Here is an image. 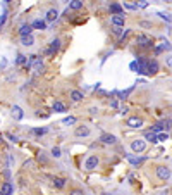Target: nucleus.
I'll return each mask as SVG.
<instances>
[{
    "label": "nucleus",
    "mask_w": 172,
    "mask_h": 195,
    "mask_svg": "<svg viewBox=\"0 0 172 195\" xmlns=\"http://www.w3.org/2000/svg\"><path fill=\"white\" fill-rule=\"evenodd\" d=\"M148 72H150V74L158 72V62L157 61H148Z\"/></svg>",
    "instance_id": "obj_15"
},
{
    "label": "nucleus",
    "mask_w": 172,
    "mask_h": 195,
    "mask_svg": "<svg viewBox=\"0 0 172 195\" xmlns=\"http://www.w3.org/2000/svg\"><path fill=\"white\" fill-rule=\"evenodd\" d=\"M126 124H127L129 128H141L143 126V117H140V116H131V117H127Z\"/></svg>",
    "instance_id": "obj_6"
},
{
    "label": "nucleus",
    "mask_w": 172,
    "mask_h": 195,
    "mask_svg": "<svg viewBox=\"0 0 172 195\" xmlns=\"http://www.w3.org/2000/svg\"><path fill=\"white\" fill-rule=\"evenodd\" d=\"M100 140L103 142V144H107V145H114L115 142H117L115 135H110V133H103V135L100 136Z\"/></svg>",
    "instance_id": "obj_9"
},
{
    "label": "nucleus",
    "mask_w": 172,
    "mask_h": 195,
    "mask_svg": "<svg viewBox=\"0 0 172 195\" xmlns=\"http://www.w3.org/2000/svg\"><path fill=\"white\" fill-rule=\"evenodd\" d=\"M117 105H119V104H117V100L114 99V100H112V102H110V107H114V109H117Z\"/></svg>",
    "instance_id": "obj_35"
},
{
    "label": "nucleus",
    "mask_w": 172,
    "mask_h": 195,
    "mask_svg": "<svg viewBox=\"0 0 172 195\" xmlns=\"http://www.w3.org/2000/svg\"><path fill=\"white\" fill-rule=\"evenodd\" d=\"M109 10H110L114 16H119V14H122V5L121 4H110V5H109Z\"/></svg>",
    "instance_id": "obj_12"
},
{
    "label": "nucleus",
    "mask_w": 172,
    "mask_h": 195,
    "mask_svg": "<svg viewBox=\"0 0 172 195\" xmlns=\"http://www.w3.org/2000/svg\"><path fill=\"white\" fill-rule=\"evenodd\" d=\"M136 43H138V47H141V49H150V47H153V40L148 35H138V36H136Z\"/></svg>",
    "instance_id": "obj_3"
},
{
    "label": "nucleus",
    "mask_w": 172,
    "mask_h": 195,
    "mask_svg": "<svg viewBox=\"0 0 172 195\" xmlns=\"http://www.w3.org/2000/svg\"><path fill=\"white\" fill-rule=\"evenodd\" d=\"M64 123H65V124H74V123H76V117H72V116L64 117Z\"/></svg>",
    "instance_id": "obj_28"
},
{
    "label": "nucleus",
    "mask_w": 172,
    "mask_h": 195,
    "mask_svg": "<svg viewBox=\"0 0 172 195\" xmlns=\"http://www.w3.org/2000/svg\"><path fill=\"white\" fill-rule=\"evenodd\" d=\"M53 111L55 112H65V104H62L60 100H55L53 102Z\"/></svg>",
    "instance_id": "obj_18"
},
{
    "label": "nucleus",
    "mask_w": 172,
    "mask_h": 195,
    "mask_svg": "<svg viewBox=\"0 0 172 195\" xmlns=\"http://www.w3.org/2000/svg\"><path fill=\"white\" fill-rule=\"evenodd\" d=\"M53 186H55L57 190H62V188L65 186V180H64V178H57V176H55V178H53Z\"/></svg>",
    "instance_id": "obj_16"
},
{
    "label": "nucleus",
    "mask_w": 172,
    "mask_h": 195,
    "mask_svg": "<svg viewBox=\"0 0 172 195\" xmlns=\"http://www.w3.org/2000/svg\"><path fill=\"white\" fill-rule=\"evenodd\" d=\"M145 149H146L145 140H132L131 142V150L134 154H141V152H145Z\"/></svg>",
    "instance_id": "obj_5"
},
{
    "label": "nucleus",
    "mask_w": 172,
    "mask_h": 195,
    "mask_svg": "<svg viewBox=\"0 0 172 195\" xmlns=\"http://www.w3.org/2000/svg\"><path fill=\"white\" fill-rule=\"evenodd\" d=\"M131 69H132V71H140V67H138V62H131Z\"/></svg>",
    "instance_id": "obj_33"
},
{
    "label": "nucleus",
    "mask_w": 172,
    "mask_h": 195,
    "mask_svg": "<svg viewBox=\"0 0 172 195\" xmlns=\"http://www.w3.org/2000/svg\"><path fill=\"white\" fill-rule=\"evenodd\" d=\"M71 99H72V102H81L83 99H84V95H83V92H79V90H72Z\"/></svg>",
    "instance_id": "obj_13"
},
{
    "label": "nucleus",
    "mask_w": 172,
    "mask_h": 195,
    "mask_svg": "<svg viewBox=\"0 0 172 195\" xmlns=\"http://www.w3.org/2000/svg\"><path fill=\"white\" fill-rule=\"evenodd\" d=\"M90 133H91V130H90V126H78L76 130H74V135L76 136H90Z\"/></svg>",
    "instance_id": "obj_7"
},
{
    "label": "nucleus",
    "mask_w": 172,
    "mask_h": 195,
    "mask_svg": "<svg viewBox=\"0 0 172 195\" xmlns=\"http://www.w3.org/2000/svg\"><path fill=\"white\" fill-rule=\"evenodd\" d=\"M35 30H47V22L43 19H36V21H33V24H31Z\"/></svg>",
    "instance_id": "obj_14"
},
{
    "label": "nucleus",
    "mask_w": 172,
    "mask_h": 195,
    "mask_svg": "<svg viewBox=\"0 0 172 195\" xmlns=\"http://www.w3.org/2000/svg\"><path fill=\"white\" fill-rule=\"evenodd\" d=\"M12 112H16V119H22V117H24V114H22V111H21V107H17V105H14Z\"/></svg>",
    "instance_id": "obj_23"
},
{
    "label": "nucleus",
    "mask_w": 172,
    "mask_h": 195,
    "mask_svg": "<svg viewBox=\"0 0 172 195\" xmlns=\"http://www.w3.org/2000/svg\"><path fill=\"white\" fill-rule=\"evenodd\" d=\"M145 138H146L148 142H152V144H157V142H158L157 135H155V133H152V131H146V133H145Z\"/></svg>",
    "instance_id": "obj_19"
},
{
    "label": "nucleus",
    "mask_w": 172,
    "mask_h": 195,
    "mask_svg": "<svg viewBox=\"0 0 172 195\" xmlns=\"http://www.w3.org/2000/svg\"><path fill=\"white\" fill-rule=\"evenodd\" d=\"M83 7V2H79V0H72L71 4H69V9L72 10H78V9H81Z\"/></svg>",
    "instance_id": "obj_21"
},
{
    "label": "nucleus",
    "mask_w": 172,
    "mask_h": 195,
    "mask_svg": "<svg viewBox=\"0 0 172 195\" xmlns=\"http://www.w3.org/2000/svg\"><path fill=\"white\" fill-rule=\"evenodd\" d=\"M162 130H163L162 123H157V124H153V126H152V133H155V135H160Z\"/></svg>",
    "instance_id": "obj_22"
},
{
    "label": "nucleus",
    "mask_w": 172,
    "mask_h": 195,
    "mask_svg": "<svg viewBox=\"0 0 172 195\" xmlns=\"http://www.w3.org/2000/svg\"><path fill=\"white\" fill-rule=\"evenodd\" d=\"M112 24L117 26V28H121V26L126 24V17H124L122 14H119V16H112Z\"/></svg>",
    "instance_id": "obj_10"
},
{
    "label": "nucleus",
    "mask_w": 172,
    "mask_h": 195,
    "mask_svg": "<svg viewBox=\"0 0 172 195\" xmlns=\"http://www.w3.org/2000/svg\"><path fill=\"white\" fill-rule=\"evenodd\" d=\"M119 111H121V114H127V107H126V105H122Z\"/></svg>",
    "instance_id": "obj_36"
},
{
    "label": "nucleus",
    "mask_w": 172,
    "mask_h": 195,
    "mask_svg": "<svg viewBox=\"0 0 172 195\" xmlns=\"http://www.w3.org/2000/svg\"><path fill=\"white\" fill-rule=\"evenodd\" d=\"M171 175H172V171L169 166H157L155 167V178L158 181H167L171 178Z\"/></svg>",
    "instance_id": "obj_1"
},
{
    "label": "nucleus",
    "mask_w": 172,
    "mask_h": 195,
    "mask_svg": "<svg viewBox=\"0 0 172 195\" xmlns=\"http://www.w3.org/2000/svg\"><path fill=\"white\" fill-rule=\"evenodd\" d=\"M158 16H160L162 19H165L167 22H171V16H169V14H165V12H158Z\"/></svg>",
    "instance_id": "obj_31"
},
{
    "label": "nucleus",
    "mask_w": 172,
    "mask_h": 195,
    "mask_svg": "<svg viewBox=\"0 0 172 195\" xmlns=\"http://www.w3.org/2000/svg\"><path fill=\"white\" fill-rule=\"evenodd\" d=\"M7 136H9V138H10V140H12V142H16V140H17V138H16V136H14V135H7Z\"/></svg>",
    "instance_id": "obj_38"
},
{
    "label": "nucleus",
    "mask_w": 172,
    "mask_h": 195,
    "mask_svg": "<svg viewBox=\"0 0 172 195\" xmlns=\"http://www.w3.org/2000/svg\"><path fill=\"white\" fill-rule=\"evenodd\" d=\"M60 50V40L59 38H53L50 41V45L43 50V55H47V57H52V55H55L57 52Z\"/></svg>",
    "instance_id": "obj_2"
},
{
    "label": "nucleus",
    "mask_w": 172,
    "mask_h": 195,
    "mask_svg": "<svg viewBox=\"0 0 172 195\" xmlns=\"http://www.w3.org/2000/svg\"><path fill=\"white\" fill-rule=\"evenodd\" d=\"M57 16H59V12H57L55 9H50L48 12H47V21H55Z\"/></svg>",
    "instance_id": "obj_20"
},
{
    "label": "nucleus",
    "mask_w": 172,
    "mask_h": 195,
    "mask_svg": "<svg viewBox=\"0 0 172 195\" xmlns=\"http://www.w3.org/2000/svg\"><path fill=\"white\" fill-rule=\"evenodd\" d=\"M24 62H26V57H24V55H17V61H16V64H17V66H22Z\"/></svg>",
    "instance_id": "obj_29"
},
{
    "label": "nucleus",
    "mask_w": 172,
    "mask_h": 195,
    "mask_svg": "<svg viewBox=\"0 0 172 195\" xmlns=\"http://www.w3.org/2000/svg\"><path fill=\"white\" fill-rule=\"evenodd\" d=\"M69 195H84V192H83L81 188H72L71 192H69Z\"/></svg>",
    "instance_id": "obj_27"
},
{
    "label": "nucleus",
    "mask_w": 172,
    "mask_h": 195,
    "mask_svg": "<svg viewBox=\"0 0 172 195\" xmlns=\"http://www.w3.org/2000/svg\"><path fill=\"white\" fill-rule=\"evenodd\" d=\"M52 155H53V157H60V149H59V147H53V149H52V152H50Z\"/></svg>",
    "instance_id": "obj_26"
},
{
    "label": "nucleus",
    "mask_w": 172,
    "mask_h": 195,
    "mask_svg": "<svg viewBox=\"0 0 172 195\" xmlns=\"http://www.w3.org/2000/svg\"><path fill=\"white\" fill-rule=\"evenodd\" d=\"M112 31H114V35H117V36H121V38H122V35H124L122 30H121V28H117V26H114V30H112Z\"/></svg>",
    "instance_id": "obj_30"
},
{
    "label": "nucleus",
    "mask_w": 172,
    "mask_h": 195,
    "mask_svg": "<svg viewBox=\"0 0 172 195\" xmlns=\"http://www.w3.org/2000/svg\"><path fill=\"white\" fill-rule=\"evenodd\" d=\"M157 138H158V142H165L169 136H167V133H160V135H157Z\"/></svg>",
    "instance_id": "obj_32"
},
{
    "label": "nucleus",
    "mask_w": 172,
    "mask_h": 195,
    "mask_svg": "<svg viewBox=\"0 0 172 195\" xmlns=\"http://www.w3.org/2000/svg\"><path fill=\"white\" fill-rule=\"evenodd\" d=\"M0 192H2V195H12L14 194V186H12L10 181H5V183H2V186H0Z\"/></svg>",
    "instance_id": "obj_8"
},
{
    "label": "nucleus",
    "mask_w": 172,
    "mask_h": 195,
    "mask_svg": "<svg viewBox=\"0 0 172 195\" xmlns=\"http://www.w3.org/2000/svg\"><path fill=\"white\" fill-rule=\"evenodd\" d=\"M165 64H167L169 67H172V57H165Z\"/></svg>",
    "instance_id": "obj_34"
},
{
    "label": "nucleus",
    "mask_w": 172,
    "mask_h": 195,
    "mask_svg": "<svg viewBox=\"0 0 172 195\" xmlns=\"http://www.w3.org/2000/svg\"><path fill=\"white\" fill-rule=\"evenodd\" d=\"M21 43H22L24 47H31V45L35 43V38H33V35H30V36H21Z\"/></svg>",
    "instance_id": "obj_17"
},
{
    "label": "nucleus",
    "mask_w": 172,
    "mask_h": 195,
    "mask_svg": "<svg viewBox=\"0 0 172 195\" xmlns=\"http://www.w3.org/2000/svg\"><path fill=\"white\" fill-rule=\"evenodd\" d=\"M100 164V159H98V155H90V157H86V161H84V169H88V171H93V169H96Z\"/></svg>",
    "instance_id": "obj_4"
},
{
    "label": "nucleus",
    "mask_w": 172,
    "mask_h": 195,
    "mask_svg": "<svg viewBox=\"0 0 172 195\" xmlns=\"http://www.w3.org/2000/svg\"><path fill=\"white\" fill-rule=\"evenodd\" d=\"M19 35L21 36H30V35H33V26H31V24H22L19 28Z\"/></svg>",
    "instance_id": "obj_11"
},
{
    "label": "nucleus",
    "mask_w": 172,
    "mask_h": 195,
    "mask_svg": "<svg viewBox=\"0 0 172 195\" xmlns=\"http://www.w3.org/2000/svg\"><path fill=\"white\" fill-rule=\"evenodd\" d=\"M31 133H33V135H40V136H41V135L47 133V128H38V130H31Z\"/></svg>",
    "instance_id": "obj_25"
},
{
    "label": "nucleus",
    "mask_w": 172,
    "mask_h": 195,
    "mask_svg": "<svg viewBox=\"0 0 172 195\" xmlns=\"http://www.w3.org/2000/svg\"><path fill=\"white\" fill-rule=\"evenodd\" d=\"M0 195H2V192H0Z\"/></svg>",
    "instance_id": "obj_39"
},
{
    "label": "nucleus",
    "mask_w": 172,
    "mask_h": 195,
    "mask_svg": "<svg viewBox=\"0 0 172 195\" xmlns=\"http://www.w3.org/2000/svg\"><path fill=\"white\" fill-rule=\"evenodd\" d=\"M163 126V130H171L172 128V119H163V121H160Z\"/></svg>",
    "instance_id": "obj_24"
},
{
    "label": "nucleus",
    "mask_w": 172,
    "mask_h": 195,
    "mask_svg": "<svg viewBox=\"0 0 172 195\" xmlns=\"http://www.w3.org/2000/svg\"><path fill=\"white\" fill-rule=\"evenodd\" d=\"M38 159H40V161H41V162H47V157H45V155H38Z\"/></svg>",
    "instance_id": "obj_37"
}]
</instances>
